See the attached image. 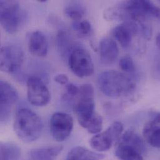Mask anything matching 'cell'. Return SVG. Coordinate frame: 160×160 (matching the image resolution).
Segmentation results:
<instances>
[{
    "instance_id": "obj_1",
    "label": "cell",
    "mask_w": 160,
    "mask_h": 160,
    "mask_svg": "<svg viewBox=\"0 0 160 160\" xmlns=\"http://www.w3.org/2000/svg\"><path fill=\"white\" fill-rule=\"evenodd\" d=\"M101 92L111 98H120L132 93L136 86L135 80L127 74L117 71L102 72L98 77Z\"/></svg>"
},
{
    "instance_id": "obj_2",
    "label": "cell",
    "mask_w": 160,
    "mask_h": 160,
    "mask_svg": "<svg viewBox=\"0 0 160 160\" xmlns=\"http://www.w3.org/2000/svg\"><path fill=\"white\" fill-rule=\"evenodd\" d=\"M14 130L17 137L22 142L31 143L41 135L43 123L41 118L32 110L22 108L16 114Z\"/></svg>"
},
{
    "instance_id": "obj_3",
    "label": "cell",
    "mask_w": 160,
    "mask_h": 160,
    "mask_svg": "<svg viewBox=\"0 0 160 160\" xmlns=\"http://www.w3.org/2000/svg\"><path fill=\"white\" fill-rule=\"evenodd\" d=\"M27 19L26 11L17 1H0V25L9 34L16 33Z\"/></svg>"
},
{
    "instance_id": "obj_4",
    "label": "cell",
    "mask_w": 160,
    "mask_h": 160,
    "mask_svg": "<svg viewBox=\"0 0 160 160\" xmlns=\"http://www.w3.org/2000/svg\"><path fill=\"white\" fill-rule=\"evenodd\" d=\"M120 6L125 19H129L135 23L140 24L148 19L160 18V8L150 1H128L123 2Z\"/></svg>"
},
{
    "instance_id": "obj_5",
    "label": "cell",
    "mask_w": 160,
    "mask_h": 160,
    "mask_svg": "<svg viewBox=\"0 0 160 160\" xmlns=\"http://www.w3.org/2000/svg\"><path fill=\"white\" fill-rule=\"evenodd\" d=\"M68 64L71 71L78 78H85L92 76L95 68L90 53L80 48H74L68 56Z\"/></svg>"
},
{
    "instance_id": "obj_6",
    "label": "cell",
    "mask_w": 160,
    "mask_h": 160,
    "mask_svg": "<svg viewBox=\"0 0 160 160\" xmlns=\"http://www.w3.org/2000/svg\"><path fill=\"white\" fill-rule=\"evenodd\" d=\"M27 98L31 105L36 107H44L50 102V92L40 77L31 76L28 79Z\"/></svg>"
},
{
    "instance_id": "obj_7",
    "label": "cell",
    "mask_w": 160,
    "mask_h": 160,
    "mask_svg": "<svg viewBox=\"0 0 160 160\" xmlns=\"http://www.w3.org/2000/svg\"><path fill=\"white\" fill-rule=\"evenodd\" d=\"M24 59L22 50L16 46H6L0 49V71L12 74L22 66Z\"/></svg>"
},
{
    "instance_id": "obj_8",
    "label": "cell",
    "mask_w": 160,
    "mask_h": 160,
    "mask_svg": "<svg viewBox=\"0 0 160 160\" xmlns=\"http://www.w3.org/2000/svg\"><path fill=\"white\" fill-rule=\"evenodd\" d=\"M73 127V118L67 113H54L50 119V132L53 138L57 142L66 140L70 137Z\"/></svg>"
},
{
    "instance_id": "obj_9",
    "label": "cell",
    "mask_w": 160,
    "mask_h": 160,
    "mask_svg": "<svg viewBox=\"0 0 160 160\" xmlns=\"http://www.w3.org/2000/svg\"><path fill=\"white\" fill-rule=\"evenodd\" d=\"M78 101L74 105V110L81 127L86 128L89 122L96 113L95 112L94 97L78 95Z\"/></svg>"
},
{
    "instance_id": "obj_10",
    "label": "cell",
    "mask_w": 160,
    "mask_h": 160,
    "mask_svg": "<svg viewBox=\"0 0 160 160\" xmlns=\"http://www.w3.org/2000/svg\"><path fill=\"white\" fill-rule=\"evenodd\" d=\"M138 30V26L135 22L127 21L114 28L113 35L121 46L127 48L130 45L133 36Z\"/></svg>"
},
{
    "instance_id": "obj_11",
    "label": "cell",
    "mask_w": 160,
    "mask_h": 160,
    "mask_svg": "<svg viewBox=\"0 0 160 160\" xmlns=\"http://www.w3.org/2000/svg\"><path fill=\"white\" fill-rule=\"evenodd\" d=\"M48 41L45 34L40 31L32 32L28 40V49L34 56L44 58L48 52Z\"/></svg>"
},
{
    "instance_id": "obj_12",
    "label": "cell",
    "mask_w": 160,
    "mask_h": 160,
    "mask_svg": "<svg viewBox=\"0 0 160 160\" xmlns=\"http://www.w3.org/2000/svg\"><path fill=\"white\" fill-rule=\"evenodd\" d=\"M100 58L104 64H111L118 58L119 50L116 42L110 38H104L99 46Z\"/></svg>"
},
{
    "instance_id": "obj_13",
    "label": "cell",
    "mask_w": 160,
    "mask_h": 160,
    "mask_svg": "<svg viewBox=\"0 0 160 160\" xmlns=\"http://www.w3.org/2000/svg\"><path fill=\"white\" fill-rule=\"evenodd\" d=\"M143 135L146 142L152 147L159 148L160 147V116L148 121L144 126Z\"/></svg>"
},
{
    "instance_id": "obj_14",
    "label": "cell",
    "mask_w": 160,
    "mask_h": 160,
    "mask_svg": "<svg viewBox=\"0 0 160 160\" xmlns=\"http://www.w3.org/2000/svg\"><path fill=\"white\" fill-rule=\"evenodd\" d=\"M117 144L133 148L142 155L146 151V147L143 140L138 133L132 130L126 131L121 135L117 142Z\"/></svg>"
},
{
    "instance_id": "obj_15",
    "label": "cell",
    "mask_w": 160,
    "mask_h": 160,
    "mask_svg": "<svg viewBox=\"0 0 160 160\" xmlns=\"http://www.w3.org/2000/svg\"><path fill=\"white\" fill-rule=\"evenodd\" d=\"M115 142L116 140L112 135L107 129L105 131L93 136L90 139V145L93 150L98 152H103L109 150Z\"/></svg>"
},
{
    "instance_id": "obj_16",
    "label": "cell",
    "mask_w": 160,
    "mask_h": 160,
    "mask_svg": "<svg viewBox=\"0 0 160 160\" xmlns=\"http://www.w3.org/2000/svg\"><path fill=\"white\" fill-rule=\"evenodd\" d=\"M63 148L61 145L35 148L29 152V157L32 160H55Z\"/></svg>"
},
{
    "instance_id": "obj_17",
    "label": "cell",
    "mask_w": 160,
    "mask_h": 160,
    "mask_svg": "<svg viewBox=\"0 0 160 160\" xmlns=\"http://www.w3.org/2000/svg\"><path fill=\"white\" fill-rule=\"evenodd\" d=\"M18 98L17 90L9 82L0 79V106L12 105Z\"/></svg>"
},
{
    "instance_id": "obj_18",
    "label": "cell",
    "mask_w": 160,
    "mask_h": 160,
    "mask_svg": "<svg viewBox=\"0 0 160 160\" xmlns=\"http://www.w3.org/2000/svg\"><path fill=\"white\" fill-rule=\"evenodd\" d=\"M104 158L105 155L102 153L85 147H76L68 153L66 160H102Z\"/></svg>"
},
{
    "instance_id": "obj_19",
    "label": "cell",
    "mask_w": 160,
    "mask_h": 160,
    "mask_svg": "<svg viewBox=\"0 0 160 160\" xmlns=\"http://www.w3.org/2000/svg\"><path fill=\"white\" fill-rule=\"evenodd\" d=\"M21 149L15 143L0 142V160H19Z\"/></svg>"
},
{
    "instance_id": "obj_20",
    "label": "cell",
    "mask_w": 160,
    "mask_h": 160,
    "mask_svg": "<svg viewBox=\"0 0 160 160\" xmlns=\"http://www.w3.org/2000/svg\"><path fill=\"white\" fill-rule=\"evenodd\" d=\"M115 154L120 160H143L140 153L125 145L117 144Z\"/></svg>"
},
{
    "instance_id": "obj_21",
    "label": "cell",
    "mask_w": 160,
    "mask_h": 160,
    "mask_svg": "<svg viewBox=\"0 0 160 160\" xmlns=\"http://www.w3.org/2000/svg\"><path fill=\"white\" fill-rule=\"evenodd\" d=\"M58 42L59 50L62 52V53H65L66 55L68 54L69 56V54L74 49L71 48V40L67 32L64 31H59L58 35Z\"/></svg>"
},
{
    "instance_id": "obj_22",
    "label": "cell",
    "mask_w": 160,
    "mask_h": 160,
    "mask_svg": "<svg viewBox=\"0 0 160 160\" xmlns=\"http://www.w3.org/2000/svg\"><path fill=\"white\" fill-rule=\"evenodd\" d=\"M66 16L73 21H81L85 14L84 9L79 4H74L67 6L64 9Z\"/></svg>"
},
{
    "instance_id": "obj_23",
    "label": "cell",
    "mask_w": 160,
    "mask_h": 160,
    "mask_svg": "<svg viewBox=\"0 0 160 160\" xmlns=\"http://www.w3.org/2000/svg\"><path fill=\"white\" fill-rule=\"evenodd\" d=\"M72 28L80 38L88 36L92 31V26L87 20L73 21Z\"/></svg>"
},
{
    "instance_id": "obj_24",
    "label": "cell",
    "mask_w": 160,
    "mask_h": 160,
    "mask_svg": "<svg viewBox=\"0 0 160 160\" xmlns=\"http://www.w3.org/2000/svg\"><path fill=\"white\" fill-rule=\"evenodd\" d=\"M103 119L101 115L95 113L89 122L86 129L91 134L99 133L102 130Z\"/></svg>"
},
{
    "instance_id": "obj_25",
    "label": "cell",
    "mask_w": 160,
    "mask_h": 160,
    "mask_svg": "<svg viewBox=\"0 0 160 160\" xmlns=\"http://www.w3.org/2000/svg\"><path fill=\"white\" fill-rule=\"evenodd\" d=\"M121 69L126 73H132L135 71V64L133 59L129 56H125L121 58L119 62Z\"/></svg>"
},
{
    "instance_id": "obj_26",
    "label": "cell",
    "mask_w": 160,
    "mask_h": 160,
    "mask_svg": "<svg viewBox=\"0 0 160 160\" xmlns=\"http://www.w3.org/2000/svg\"><path fill=\"white\" fill-rule=\"evenodd\" d=\"M66 93L65 94L64 100H70L72 99L76 96H78L79 93V87H78L76 85L73 83L69 82L66 85Z\"/></svg>"
},
{
    "instance_id": "obj_27",
    "label": "cell",
    "mask_w": 160,
    "mask_h": 160,
    "mask_svg": "<svg viewBox=\"0 0 160 160\" xmlns=\"http://www.w3.org/2000/svg\"><path fill=\"white\" fill-rule=\"evenodd\" d=\"M54 80L57 83L61 85H66L69 83V80L68 77L64 74H60L57 75L55 77Z\"/></svg>"
},
{
    "instance_id": "obj_28",
    "label": "cell",
    "mask_w": 160,
    "mask_h": 160,
    "mask_svg": "<svg viewBox=\"0 0 160 160\" xmlns=\"http://www.w3.org/2000/svg\"><path fill=\"white\" fill-rule=\"evenodd\" d=\"M156 44H157V46L158 48H160V33L158 34L157 36V38H156Z\"/></svg>"
},
{
    "instance_id": "obj_29",
    "label": "cell",
    "mask_w": 160,
    "mask_h": 160,
    "mask_svg": "<svg viewBox=\"0 0 160 160\" xmlns=\"http://www.w3.org/2000/svg\"><path fill=\"white\" fill-rule=\"evenodd\" d=\"M0 46H1V34H0ZM1 49V48H0Z\"/></svg>"
}]
</instances>
